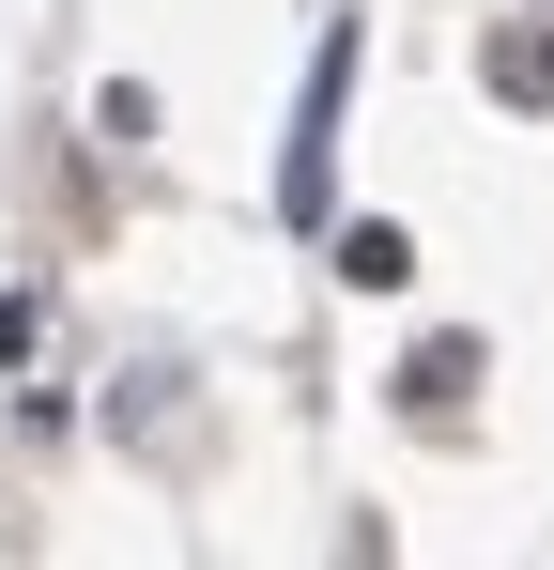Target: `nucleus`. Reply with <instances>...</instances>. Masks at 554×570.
I'll return each mask as SVG.
<instances>
[{
    "label": "nucleus",
    "mask_w": 554,
    "mask_h": 570,
    "mask_svg": "<svg viewBox=\"0 0 554 570\" xmlns=\"http://www.w3.org/2000/svg\"><path fill=\"white\" fill-rule=\"evenodd\" d=\"M339 278H355V293H400V278H416V232L355 216V232H339Z\"/></svg>",
    "instance_id": "f257e3e1"
},
{
    "label": "nucleus",
    "mask_w": 554,
    "mask_h": 570,
    "mask_svg": "<svg viewBox=\"0 0 554 570\" xmlns=\"http://www.w3.org/2000/svg\"><path fill=\"white\" fill-rule=\"evenodd\" d=\"M493 94H508V108H554V31H493Z\"/></svg>",
    "instance_id": "f03ea898"
},
{
    "label": "nucleus",
    "mask_w": 554,
    "mask_h": 570,
    "mask_svg": "<svg viewBox=\"0 0 554 570\" xmlns=\"http://www.w3.org/2000/svg\"><path fill=\"white\" fill-rule=\"evenodd\" d=\"M400 385H416V401H432V416H447L462 385H477V340H432V355H416V371H400Z\"/></svg>",
    "instance_id": "7ed1b4c3"
}]
</instances>
